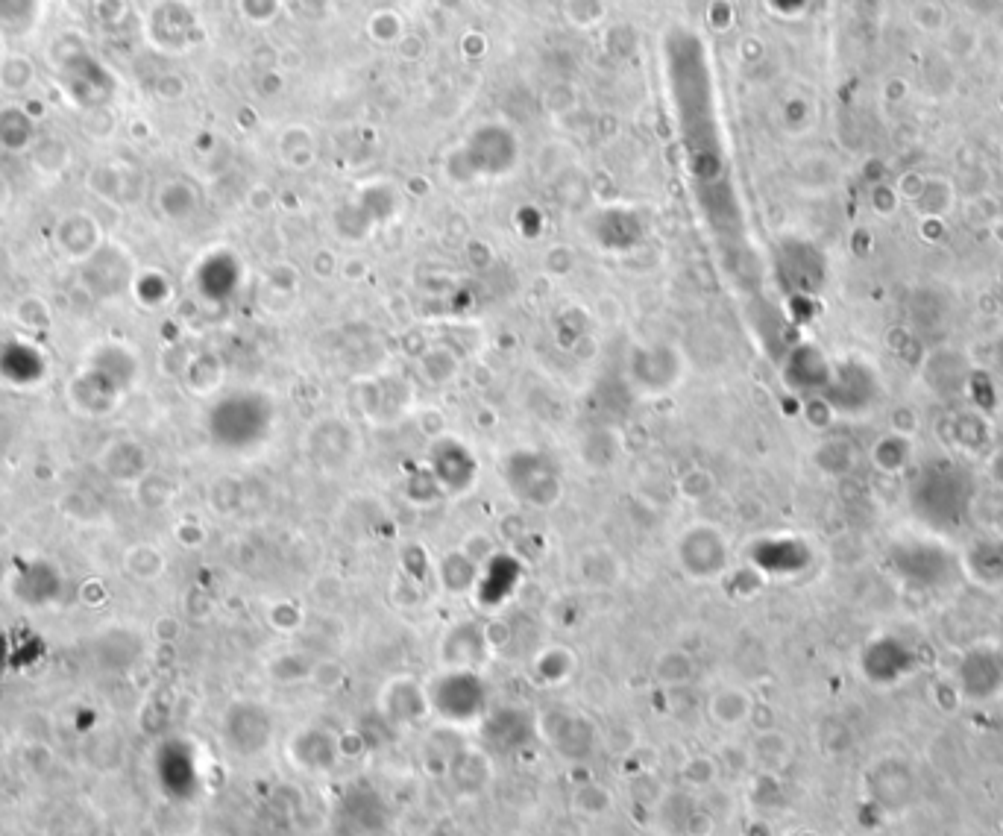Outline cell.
<instances>
[{"instance_id": "1", "label": "cell", "mask_w": 1003, "mask_h": 836, "mask_svg": "<svg viewBox=\"0 0 1003 836\" xmlns=\"http://www.w3.org/2000/svg\"><path fill=\"white\" fill-rule=\"evenodd\" d=\"M124 567H127L135 578H156L159 572L165 570V558H162L153 546L141 543V546H132L130 552L124 555Z\"/></svg>"}]
</instances>
